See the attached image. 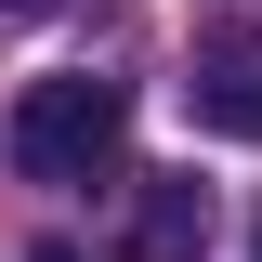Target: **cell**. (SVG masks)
<instances>
[{
    "instance_id": "2",
    "label": "cell",
    "mask_w": 262,
    "mask_h": 262,
    "mask_svg": "<svg viewBox=\"0 0 262 262\" xmlns=\"http://www.w3.org/2000/svg\"><path fill=\"white\" fill-rule=\"evenodd\" d=\"M184 105H196V131H223V144H262V27H210V39H196Z\"/></svg>"
},
{
    "instance_id": "1",
    "label": "cell",
    "mask_w": 262,
    "mask_h": 262,
    "mask_svg": "<svg viewBox=\"0 0 262 262\" xmlns=\"http://www.w3.org/2000/svg\"><path fill=\"white\" fill-rule=\"evenodd\" d=\"M131 144V79H27L13 92V131H0V158L27 170V184H92L105 158Z\"/></svg>"
},
{
    "instance_id": "5",
    "label": "cell",
    "mask_w": 262,
    "mask_h": 262,
    "mask_svg": "<svg viewBox=\"0 0 262 262\" xmlns=\"http://www.w3.org/2000/svg\"><path fill=\"white\" fill-rule=\"evenodd\" d=\"M27 262H79V249H66V236H39V249H27Z\"/></svg>"
},
{
    "instance_id": "6",
    "label": "cell",
    "mask_w": 262,
    "mask_h": 262,
    "mask_svg": "<svg viewBox=\"0 0 262 262\" xmlns=\"http://www.w3.org/2000/svg\"><path fill=\"white\" fill-rule=\"evenodd\" d=\"M249 262H262V236H249Z\"/></svg>"
},
{
    "instance_id": "3",
    "label": "cell",
    "mask_w": 262,
    "mask_h": 262,
    "mask_svg": "<svg viewBox=\"0 0 262 262\" xmlns=\"http://www.w3.org/2000/svg\"><path fill=\"white\" fill-rule=\"evenodd\" d=\"M131 262H210V184L196 170H144L131 184Z\"/></svg>"
},
{
    "instance_id": "4",
    "label": "cell",
    "mask_w": 262,
    "mask_h": 262,
    "mask_svg": "<svg viewBox=\"0 0 262 262\" xmlns=\"http://www.w3.org/2000/svg\"><path fill=\"white\" fill-rule=\"evenodd\" d=\"M27 13H53V0H0V27H27Z\"/></svg>"
}]
</instances>
